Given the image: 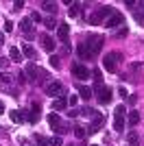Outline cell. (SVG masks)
Instances as JSON below:
<instances>
[{"label":"cell","instance_id":"obj_1","mask_svg":"<svg viewBox=\"0 0 144 146\" xmlns=\"http://www.w3.org/2000/svg\"><path fill=\"white\" fill-rule=\"evenodd\" d=\"M114 13H116V9H114V7H109V5H107V7H98V9L90 15V24H101V22H107Z\"/></svg>","mask_w":144,"mask_h":146},{"label":"cell","instance_id":"obj_2","mask_svg":"<svg viewBox=\"0 0 144 146\" xmlns=\"http://www.w3.org/2000/svg\"><path fill=\"white\" fill-rule=\"evenodd\" d=\"M83 44L87 46V50H90V55H92V57H96V55H98V52L103 50V44H105V37H103V35H94V33H92V35H87V39H85Z\"/></svg>","mask_w":144,"mask_h":146},{"label":"cell","instance_id":"obj_3","mask_svg":"<svg viewBox=\"0 0 144 146\" xmlns=\"http://www.w3.org/2000/svg\"><path fill=\"white\" fill-rule=\"evenodd\" d=\"M120 59H122L120 52H107V55L103 57V68L107 72H118V61Z\"/></svg>","mask_w":144,"mask_h":146},{"label":"cell","instance_id":"obj_4","mask_svg":"<svg viewBox=\"0 0 144 146\" xmlns=\"http://www.w3.org/2000/svg\"><path fill=\"white\" fill-rule=\"evenodd\" d=\"M125 120H127V109H125V105H118L114 109V129L118 133L125 131Z\"/></svg>","mask_w":144,"mask_h":146},{"label":"cell","instance_id":"obj_5","mask_svg":"<svg viewBox=\"0 0 144 146\" xmlns=\"http://www.w3.org/2000/svg\"><path fill=\"white\" fill-rule=\"evenodd\" d=\"M94 94H96V100H98L101 105L111 103V87L103 85V83H98V85H96V90H94Z\"/></svg>","mask_w":144,"mask_h":146},{"label":"cell","instance_id":"obj_6","mask_svg":"<svg viewBox=\"0 0 144 146\" xmlns=\"http://www.w3.org/2000/svg\"><path fill=\"white\" fill-rule=\"evenodd\" d=\"M44 90H46V94L48 96H53V98H66V87L61 85V83H57V81H53V83H48L46 87H44Z\"/></svg>","mask_w":144,"mask_h":146},{"label":"cell","instance_id":"obj_7","mask_svg":"<svg viewBox=\"0 0 144 146\" xmlns=\"http://www.w3.org/2000/svg\"><path fill=\"white\" fill-rule=\"evenodd\" d=\"M48 124H50V127H53V131H57L59 135L68 133V124H63V122H61V118H59V113H55V111L48 116Z\"/></svg>","mask_w":144,"mask_h":146},{"label":"cell","instance_id":"obj_8","mask_svg":"<svg viewBox=\"0 0 144 146\" xmlns=\"http://www.w3.org/2000/svg\"><path fill=\"white\" fill-rule=\"evenodd\" d=\"M72 74H74L77 79H81V81H83V79H90V70H87L81 61H74V63H72Z\"/></svg>","mask_w":144,"mask_h":146},{"label":"cell","instance_id":"obj_9","mask_svg":"<svg viewBox=\"0 0 144 146\" xmlns=\"http://www.w3.org/2000/svg\"><path fill=\"white\" fill-rule=\"evenodd\" d=\"M26 74H29L31 79H35V81H39V83H42V81L46 79V72H44L42 68H37L35 63H29V68H26Z\"/></svg>","mask_w":144,"mask_h":146},{"label":"cell","instance_id":"obj_10","mask_svg":"<svg viewBox=\"0 0 144 146\" xmlns=\"http://www.w3.org/2000/svg\"><path fill=\"white\" fill-rule=\"evenodd\" d=\"M105 26H107V29H118V26H125V15L116 11L114 15H111V18L105 22Z\"/></svg>","mask_w":144,"mask_h":146},{"label":"cell","instance_id":"obj_11","mask_svg":"<svg viewBox=\"0 0 144 146\" xmlns=\"http://www.w3.org/2000/svg\"><path fill=\"white\" fill-rule=\"evenodd\" d=\"M39 118H42V107H39V103H33L29 111V122L35 124V122H39Z\"/></svg>","mask_w":144,"mask_h":146},{"label":"cell","instance_id":"obj_12","mask_svg":"<svg viewBox=\"0 0 144 146\" xmlns=\"http://www.w3.org/2000/svg\"><path fill=\"white\" fill-rule=\"evenodd\" d=\"M103 124H105V116H101V113H98L96 118H92V122H90V129H87V133H98Z\"/></svg>","mask_w":144,"mask_h":146},{"label":"cell","instance_id":"obj_13","mask_svg":"<svg viewBox=\"0 0 144 146\" xmlns=\"http://www.w3.org/2000/svg\"><path fill=\"white\" fill-rule=\"evenodd\" d=\"M29 111H24V109H13L11 111V120L13 122H29V116H26Z\"/></svg>","mask_w":144,"mask_h":146},{"label":"cell","instance_id":"obj_14","mask_svg":"<svg viewBox=\"0 0 144 146\" xmlns=\"http://www.w3.org/2000/svg\"><path fill=\"white\" fill-rule=\"evenodd\" d=\"M20 29H22V33L26 37H33V22H31V18H24L20 22Z\"/></svg>","mask_w":144,"mask_h":146},{"label":"cell","instance_id":"obj_15","mask_svg":"<svg viewBox=\"0 0 144 146\" xmlns=\"http://www.w3.org/2000/svg\"><path fill=\"white\" fill-rule=\"evenodd\" d=\"M68 35H70V26L68 24H59L57 26V37H59L63 44H68Z\"/></svg>","mask_w":144,"mask_h":146},{"label":"cell","instance_id":"obj_16","mask_svg":"<svg viewBox=\"0 0 144 146\" xmlns=\"http://www.w3.org/2000/svg\"><path fill=\"white\" fill-rule=\"evenodd\" d=\"M127 146H140L138 131H129V133H127Z\"/></svg>","mask_w":144,"mask_h":146},{"label":"cell","instance_id":"obj_17","mask_svg":"<svg viewBox=\"0 0 144 146\" xmlns=\"http://www.w3.org/2000/svg\"><path fill=\"white\" fill-rule=\"evenodd\" d=\"M79 96L85 98V100H90V98L94 96V90H92V87H87V85H79Z\"/></svg>","mask_w":144,"mask_h":146},{"label":"cell","instance_id":"obj_18","mask_svg":"<svg viewBox=\"0 0 144 146\" xmlns=\"http://www.w3.org/2000/svg\"><path fill=\"white\" fill-rule=\"evenodd\" d=\"M68 107V96L66 98H55L53 100V111H61Z\"/></svg>","mask_w":144,"mask_h":146},{"label":"cell","instance_id":"obj_19","mask_svg":"<svg viewBox=\"0 0 144 146\" xmlns=\"http://www.w3.org/2000/svg\"><path fill=\"white\" fill-rule=\"evenodd\" d=\"M42 46H44V50H48V52L55 50V42L50 39V35H42Z\"/></svg>","mask_w":144,"mask_h":146},{"label":"cell","instance_id":"obj_20","mask_svg":"<svg viewBox=\"0 0 144 146\" xmlns=\"http://www.w3.org/2000/svg\"><path fill=\"white\" fill-rule=\"evenodd\" d=\"M77 52H79V57H81V59H92L90 50H87V46H85L83 42H81V44H79V46H77Z\"/></svg>","mask_w":144,"mask_h":146},{"label":"cell","instance_id":"obj_21","mask_svg":"<svg viewBox=\"0 0 144 146\" xmlns=\"http://www.w3.org/2000/svg\"><path fill=\"white\" fill-rule=\"evenodd\" d=\"M79 116H85V118H96L98 116V111L92 109V107H83V109H79Z\"/></svg>","mask_w":144,"mask_h":146},{"label":"cell","instance_id":"obj_22","mask_svg":"<svg viewBox=\"0 0 144 146\" xmlns=\"http://www.w3.org/2000/svg\"><path fill=\"white\" fill-rule=\"evenodd\" d=\"M22 55L29 57V59H33V57H35V48H33L31 44H24V46H22Z\"/></svg>","mask_w":144,"mask_h":146},{"label":"cell","instance_id":"obj_23","mask_svg":"<svg viewBox=\"0 0 144 146\" xmlns=\"http://www.w3.org/2000/svg\"><path fill=\"white\" fill-rule=\"evenodd\" d=\"M44 26H46L48 31H55V29H57V20H55V15H48V18L44 20Z\"/></svg>","mask_w":144,"mask_h":146},{"label":"cell","instance_id":"obj_24","mask_svg":"<svg viewBox=\"0 0 144 146\" xmlns=\"http://www.w3.org/2000/svg\"><path fill=\"white\" fill-rule=\"evenodd\" d=\"M127 120H129V124H131V127H135V124L140 122V113H138V111H129Z\"/></svg>","mask_w":144,"mask_h":146},{"label":"cell","instance_id":"obj_25","mask_svg":"<svg viewBox=\"0 0 144 146\" xmlns=\"http://www.w3.org/2000/svg\"><path fill=\"white\" fill-rule=\"evenodd\" d=\"M79 9H81V5H79V2H72L70 9H68V15H70V18H77V15H79Z\"/></svg>","mask_w":144,"mask_h":146},{"label":"cell","instance_id":"obj_26","mask_svg":"<svg viewBox=\"0 0 144 146\" xmlns=\"http://www.w3.org/2000/svg\"><path fill=\"white\" fill-rule=\"evenodd\" d=\"M35 142L39 146H53V140H48V137H44V135H35Z\"/></svg>","mask_w":144,"mask_h":146},{"label":"cell","instance_id":"obj_27","mask_svg":"<svg viewBox=\"0 0 144 146\" xmlns=\"http://www.w3.org/2000/svg\"><path fill=\"white\" fill-rule=\"evenodd\" d=\"M85 133H87V129H85V127H81V124H77V127H74V135H77L79 140H83Z\"/></svg>","mask_w":144,"mask_h":146},{"label":"cell","instance_id":"obj_28","mask_svg":"<svg viewBox=\"0 0 144 146\" xmlns=\"http://www.w3.org/2000/svg\"><path fill=\"white\" fill-rule=\"evenodd\" d=\"M9 57H11V61H22V55H20V50L15 48V46L9 50Z\"/></svg>","mask_w":144,"mask_h":146},{"label":"cell","instance_id":"obj_29","mask_svg":"<svg viewBox=\"0 0 144 146\" xmlns=\"http://www.w3.org/2000/svg\"><path fill=\"white\" fill-rule=\"evenodd\" d=\"M42 7L48 13H55V15H57V5H55V2H42Z\"/></svg>","mask_w":144,"mask_h":146},{"label":"cell","instance_id":"obj_30","mask_svg":"<svg viewBox=\"0 0 144 146\" xmlns=\"http://www.w3.org/2000/svg\"><path fill=\"white\" fill-rule=\"evenodd\" d=\"M0 81H2V83H7V85H11V83H13V76H11L9 72H2V74H0Z\"/></svg>","mask_w":144,"mask_h":146},{"label":"cell","instance_id":"obj_31","mask_svg":"<svg viewBox=\"0 0 144 146\" xmlns=\"http://www.w3.org/2000/svg\"><path fill=\"white\" fill-rule=\"evenodd\" d=\"M48 63H50V66H53L55 70H57V68H59V57H57V55H53L50 59H48Z\"/></svg>","mask_w":144,"mask_h":146},{"label":"cell","instance_id":"obj_32","mask_svg":"<svg viewBox=\"0 0 144 146\" xmlns=\"http://www.w3.org/2000/svg\"><path fill=\"white\" fill-rule=\"evenodd\" d=\"M77 103H79V96H68V105H70L72 109L77 107Z\"/></svg>","mask_w":144,"mask_h":146},{"label":"cell","instance_id":"obj_33","mask_svg":"<svg viewBox=\"0 0 144 146\" xmlns=\"http://www.w3.org/2000/svg\"><path fill=\"white\" fill-rule=\"evenodd\" d=\"M31 22H37V24H39V22H42V15H39V13H31Z\"/></svg>","mask_w":144,"mask_h":146},{"label":"cell","instance_id":"obj_34","mask_svg":"<svg viewBox=\"0 0 144 146\" xmlns=\"http://www.w3.org/2000/svg\"><path fill=\"white\" fill-rule=\"evenodd\" d=\"M22 7H24V2H22V0H18V2H13V9H15V11H20Z\"/></svg>","mask_w":144,"mask_h":146},{"label":"cell","instance_id":"obj_35","mask_svg":"<svg viewBox=\"0 0 144 146\" xmlns=\"http://www.w3.org/2000/svg\"><path fill=\"white\" fill-rule=\"evenodd\" d=\"M127 100H129V105H135V103H138V96H135V94H131Z\"/></svg>","mask_w":144,"mask_h":146},{"label":"cell","instance_id":"obj_36","mask_svg":"<svg viewBox=\"0 0 144 146\" xmlns=\"http://www.w3.org/2000/svg\"><path fill=\"white\" fill-rule=\"evenodd\" d=\"M5 31H7V33H11V31H13V22H5Z\"/></svg>","mask_w":144,"mask_h":146},{"label":"cell","instance_id":"obj_37","mask_svg":"<svg viewBox=\"0 0 144 146\" xmlns=\"http://www.w3.org/2000/svg\"><path fill=\"white\" fill-rule=\"evenodd\" d=\"M127 33H129V31H127V26H122V29H120V31H118V37H125V35H127Z\"/></svg>","mask_w":144,"mask_h":146},{"label":"cell","instance_id":"obj_38","mask_svg":"<svg viewBox=\"0 0 144 146\" xmlns=\"http://www.w3.org/2000/svg\"><path fill=\"white\" fill-rule=\"evenodd\" d=\"M135 20H138V22H142V24H144V13H135Z\"/></svg>","mask_w":144,"mask_h":146},{"label":"cell","instance_id":"obj_39","mask_svg":"<svg viewBox=\"0 0 144 146\" xmlns=\"http://www.w3.org/2000/svg\"><path fill=\"white\" fill-rule=\"evenodd\" d=\"M0 113H5V103L0 100Z\"/></svg>","mask_w":144,"mask_h":146},{"label":"cell","instance_id":"obj_40","mask_svg":"<svg viewBox=\"0 0 144 146\" xmlns=\"http://www.w3.org/2000/svg\"><path fill=\"white\" fill-rule=\"evenodd\" d=\"M2 42H5V35H2V33H0V44H2Z\"/></svg>","mask_w":144,"mask_h":146},{"label":"cell","instance_id":"obj_41","mask_svg":"<svg viewBox=\"0 0 144 146\" xmlns=\"http://www.w3.org/2000/svg\"><path fill=\"white\" fill-rule=\"evenodd\" d=\"M0 68H2V59H0Z\"/></svg>","mask_w":144,"mask_h":146},{"label":"cell","instance_id":"obj_42","mask_svg":"<svg viewBox=\"0 0 144 146\" xmlns=\"http://www.w3.org/2000/svg\"><path fill=\"white\" fill-rule=\"evenodd\" d=\"M92 146H96V144H92Z\"/></svg>","mask_w":144,"mask_h":146}]
</instances>
